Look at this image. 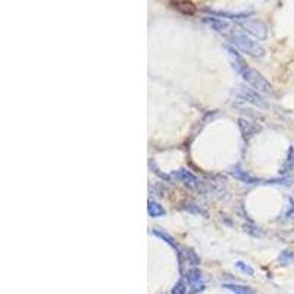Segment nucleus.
<instances>
[{"label": "nucleus", "instance_id": "nucleus-1", "mask_svg": "<svg viewBox=\"0 0 294 294\" xmlns=\"http://www.w3.org/2000/svg\"><path fill=\"white\" fill-rule=\"evenodd\" d=\"M228 57H229V63L231 66L235 69V72L257 93L262 94H270L273 93L272 84L256 69L250 68L245 60L235 51V49H228Z\"/></svg>", "mask_w": 294, "mask_h": 294}, {"label": "nucleus", "instance_id": "nucleus-2", "mask_svg": "<svg viewBox=\"0 0 294 294\" xmlns=\"http://www.w3.org/2000/svg\"><path fill=\"white\" fill-rule=\"evenodd\" d=\"M231 43H232V46L237 49V50H240V51H243V53H247V54H250V56H254V57H262L263 54H265V49L259 44V43H256L254 40H251L247 34H244V32H235L234 35H232V38H231Z\"/></svg>", "mask_w": 294, "mask_h": 294}, {"label": "nucleus", "instance_id": "nucleus-3", "mask_svg": "<svg viewBox=\"0 0 294 294\" xmlns=\"http://www.w3.org/2000/svg\"><path fill=\"white\" fill-rule=\"evenodd\" d=\"M241 26L244 28V31L259 40H265L268 37V28L262 21L257 19H245L244 22H241Z\"/></svg>", "mask_w": 294, "mask_h": 294}, {"label": "nucleus", "instance_id": "nucleus-4", "mask_svg": "<svg viewBox=\"0 0 294 294\" xmlns=\"http://www.w3.org/2000/svg\"><path fill=\"white\" fill-rule=\"evenodd\" d=\"M187 282L190 287V294H197L204 290V278H203V273L200 272V269H197V268H193L188 270Z\"/></svg>", "mask_w": 294, "mask_h": 294}, {"label": "nucleus", "instance_id": "nucleus-5", "mask_svg": "<svg viewBox=\"0 0 294 294\" xmlns=\"http://www.w3.org/2000/svg\"><path fill=\"white\" fill-rule=\"evenodd\" d=\"M172 176L176 178L178 181L184 182V184L188 185L190 188H194V187L198 185V178H197L194 173H191L188 169H178V171L172 172Z\"/></svg>", "mask_w": 294, "mask_h": 294}, {"label": "nucleus", "instance_id": "nucleus-6", "mask_svg": "<svg viewBox=\"0 0 294 294\" xmlns=\"http://www.w3.org/2000/svg\"><path fill=\"white\" fill-rule=\"evenodd\" d=\"M203 21H204V24H207L212 29L218 31V32H226L231 26L228 21H223L222 18H218V16H213V15L204 16Z\"/></svg>", "mask_w": 294, "mask_h": 294}, {"label": "nucleus", "instance_id": "nucleus-7", "mask_svg": "<svg viewBox=\"0 0 294 294\" xmlns=\"http://www.w3.org/2000/svg\"><path fill=\"white\" fill-rule=\"evenodd\" d=\"M241 97L245 100V101H250L256 106H260V107H266L265 101L262 100V97L259 96L257 91H253V90H247V88H243L241 90Z\"/></svg>", "mask_w": 294, "mask_h": 294}, {"label": "nucleus", "instance_id": "nucleus-8", "mask_svg": "<svg viewBox=\"0 0 294 294\" xmlns=\"http://www.w3.org/2000/svg\"><path fill=\"white\" fill-rule=\"evenodd\" d=\"M231 175H232V176H235L237 179L243 181L244 184H257V182H259V179H257V178H254V176L248 175L245 171H243V169H240V168H234V169L231 171Z\"/></svg>", "mask_w": 294, "mask_h": 294}, {"label": "nucleus", "instance_id": "nucleus-9", "mask_svg": "<svg viewBox=\"0 0 294 294\" xmlns=\"http://www.w3.org/2000/svg\"><path fill=\"white\" fill-rule=\"evenodd\" d=\"M225 290L234 293V294H256V291L251 287L247 285H238V284H223L222 285Z\"/></svg>", "mask_w": 294, "mask_h": 294}, {"label": "nucleus", "instance_id": "nucleus-10", "mask_svg": "<svg viewBox=\"0 0 294 294\" xmlns=\"http://www.w3.org/2000/svg\"><path fill=\"white\" fill-rule=\"evenodd\" d=\"M147 213L151 216V218H159V216H165L166 215V210L154 200H148L147 203Z\"/></svg>", "mask_w": 294, "mask_h": 294}, {"label": "nucleus", "instance_id": "nucleus-11", "mask_svg": "<svg viewBox=\"0 0 294 294\" xmlns=\"http://www.w3.org/2000/svg\"><path fill=\"white\" fill-rule=\"evenodd\" d=\"M153 234L154 235H157L159 238H162L163 241H166L172 248H175L176 251H178V254H181V250H179V247H178V244H176V241H175V238L172 237V235H169L168 232H165V231H160V229H153Z\"/></svg>", "mask_w": 294, "mask_h": 294}, {"label": "nucleus", "instance_id": "nucleus-12", "mask_svg": "<svg viewBox=\"0 0 294 294\" xmlns=\"http://www.w3.org/2000/svg\"><path fill=\"white\" fill-rule=\"evenodd\" d=\"M210 13L213 15V16H225V18H229V19H243V18H245L247 19V16L250 15V13H247V12H238V13H234V12H226V10H210Z\"/></svg>", "mask_w": 294, "mask_h": 294}, {"label": "nucleus", "instance_id": "nucleus-13", "mask_svg": "<svg viewBox=\"0 0 294 294\" xmlns=\"http://www.w3.org/2000/svg\"><path fill=\"white\" fill-rule=\"evenodd\" d=\"M278 262L284 266L294 263V251L293 250H284L281 251V254L278 256Z\"/></svg>", "mask_w": 294, "mask_h": 294}, {"label": "nucleus", "instance_id": "nucleus-14", "mask_svg": "<svg viewBox=\"0 0 294 294\" xmlns=\"http://www.w3.org/2000/svg\"><path fill=\"white\" fill-rule=\"evenodd\" d=\"M235 268H237L238 270H241L243 273H245V275H250V276L254 275V269H253L248 263H245V262H243V260H237V262H235Z\"/></svg>", "mask_w": 294, "mask_h": 294}, {"label": "nucleus", "instance_id": "nucleus-15", "mask_svg": "<svg viewBox=\"0 0 294 294\" xmlns=\"http://www.w3.org/2000/svg\"><path fill=\"white\" fill-rule=\"evenodd\" d=\"M187 288H188V285H187V282H185V279L184 278H181L175 285H173V288H172V291H171V294H187Z\"/></svg>", "mask_w": 294, "mask_h": 294}, {"label": "nucleus", "instance_id": "nucleus-16", "mask_svg": "<svg viewBox=\"0 0 294 294\" xmlns=\"http://www.w3.org/2000/svg\"><path fill=\"white\" fill-rule=\"evenodd\" d=\"M287 168L294 169V148L293 147L288 150V159H287V163H285L284 169H287Z\"/></svg>", "mask_w": 294, "mask_h": 294}]
</instances>
